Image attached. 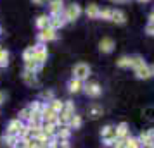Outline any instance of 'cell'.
Wrapping results in <instances>:
<instances>
[{
	"label": "cell",
	"mask_w": 154,
	"mask_h": 148,
	"mask_svg": "<svg viewBox=\"0 0 154 148\" xmlns=\"http://www.w3.org/2000/svg\"><path fill=\"white\" fill-rule=\"evenodd\" d=\"M82 12H83V10H82V7H80L78 4H69V5L64 7L63 16H64V19H66V22H73L82 16Z\"/></svg>",
	"instance_id": "obj_5"
},
{
	"label": "cell",
	"mask_w": 154,
	"mask_h": 148,
	"mask_svg": "<svg viewBox=\"0 0 154 148\" xmlns=\"http://www.w3.org/2000/svg\"><path fill=\"white\" fill-rule=\"evenodd\" d=\"M57 115H59V112H56L54 109H50L49 105H45V109H43V112H42L43 122H56L57 124Z\"/></svg>",
	"instance_id": "obj_16"
},
{
	"label": "cell",
	"mask_w": 154,
	"mask_h": 148,
	"mask_svg": "<svg viewBox=\"0 0 154 148\" xmlns=\"http://www.w3.org/2000/svg\"><path fill=\"white\" fill-rule=\"evenodd\" d=\"M99 50H100L102 54H111L112 50H114V40L109 38V36H104V38L99 42Z\"/></svg>",
	"instance_id": "obj_13"
},
{
	"label": "cell",
	"mask_w": 154,
	"mask_h": 148,
	"mask_svg": "<svg viewBox=\"0 0 154 148\" xmlns=\"http://www.w3.org/2000/svg\"><path fill=\"white\" fill-rule=\"evenodd\" d=\"M142 62H146V60H144L140 55H132V69H135V67L140 65Z\"/></svg>",
	"instance_id": "obj_37"
},
{
	"label": "cell",
	"mask_w": 154,
	"mask_h": 148,
	"mask_svg": "<svg viewBox=\"0 0 154 148\" xmlns=\"http://www.w3.org/2000/svg\"><path fill=\"white\" fill-rule=\"evenodd\" d=\"M47 59H49V52H47L45 43H38V45H35V60L36 62L42 64V65H45Z\"/></svg>",
	"instance_id": "obj_7"
},
{
	"label": "cell",
	"mask_w": 154,
	"mask_h": 148,
	"mask_svg": "<svg viewBox=\"0 0 154 148\" xmlns=\"http://www.w3.org/2000/svg\"><path fill=\"white\" fill-rule=\"evenodd\" d=\"M83 91L87 93V97H90V98H99V97L102 95V88H100L99 83L92 81V83H85L83 85Z\"/></svg>",
	"instance_id": "obj_6"
},
{
	"label": "cell",
	"mask_w": 154,
	"mask_h": 148,
	"mask_svg": "<svg viewBox=\"0 0 154 148\" xmlns=\"http://www.w3.org/2000/svg\"><path fill=\"white\" fill-rule=\"evenodd\" d=\"M35 24H36V28H38V29L49 28V16H47V14L38 16V17H36V21H35Z\"/></svg>",
	"instance_id": "obj_27"
},
{
	"label": "cell",
	"mask_w": 154,
	"mask_h": 148,
	"mask_svg": "<svg viewBox=\"0 0 154 148\" xmlns=\"http://www.w3.org/2000/svg\"><path fill=\"white\" fill-rule=\"evenodd\" d=\"M149 21H154V10L151 12V14H149Z\"/></svg>",
	"instance_id": "obj_44"
},
{
	"label": "cell",
	"mask_w": 154,
	"mask_h": 148,
	"mask_svg": "<svg viewBox=\"0 0 154 148\" xmlns=\"http://www.w3.org/2000/svg\"><path fill=\"white\" fill-rule=\"evenodd\" d=\"M130 136V127L126 122H119L116 126V140H126Z\"/></svg>",
	"instance_id": "obj_17"
},
{
	"label": "cell",
	"mask_w": 154,
	"mask_h": 148,
	"mask_svg": "<svg viewBox=\"0 0 154 148\" xmlns=\"http://www.w3.org/2000/svg\"><path fill=\"white\" fill-rule=\"evenodd\" d=\"M52 98H56L52 90H43V91L40 93V100H42V102H50Z\"/></svg>",
	"instance_id": "obj_34"
},
{
	"label": "cell",
	"mask_w": 154,
	"mask_h": 148,
	"mask_svg": "<svg viewBox=\"0 0 154 148\" xmlns=\"http://www.w3.org/2000/svg\"><path fill=\"white\" fill-rule=\"evenodd\" d=\"M9 64V52L0 47V67H7Z\"/></svg>",
	"instance_id": "obj_30"
},
{
	"label": "cell",
	"mask_w": 154,
	"mask_h": 148,
	"mask_svg": "<svg viewBox=\"0 0 154 148\" xmlns=\"http://www.w3.org/2000/svg\"><path fill=\"white\" fill-rule=\"evenodd\" d=\"M49 12H50V16H59V14H63L64 12V5L63 4V0H50L49 4Z\"/></svg>",
	"instance_id": "obj_12"
},
{
	"label": "cell",
	"mask_w": 154,
	"mask_h": 148,
	"mask_svg": "<svg viewBox=\"0 0 154 148\" xmlns=\"http://www.w3.org/2000/svg\"><path fill=\"white\" fill-rule=\"evenodd\" d=\"M57 40V31L52 28H45V29H40L38 33V42L40 43H49V42H54Z\"/></svg>",
	"instance_id": "obj_9"
},
{
	"label": "cell",
	"mask_w": 154,
	"mask_h": 148,
	"mask_svg": "<svg viewBox=\"0 0 154 148\" xmlns=\"http://www.w3.org/2000/svg\"><path fill=\"white\" fill-rule=\"evenodd\" d=\"M2 140H4V145H5L7 148H14L16 145H17V141L21 140V138H19V136H11V134H4V138H2Z\"/></svg>",
	"instance_id": "obj_25"
},
{
	"label": "cell",
	"mask_w": 154,
	"mask_h": 148,
	"mask_svg": "<svg viewBox=\"0 0 154 148\" xmlns=\"http://www.w3.org/2000/svg\"><path fill=\"white\" fill-rule=\"evenodd\" d=\"M76 114V110H75V102H71V100H64V107L63 110L59 112V115H57V124L59 126H68V122H69V119Z\"/></svg>",
	"instance_id": "obj_1"
},
{
	"label": "cell",
	"mask_w": 154,
	"mask_h": 148,
	"mask_svg": "<svg viewBox=\"0 0 154 148\" xmlns=\"http://www.w3.org/2000/svg\"><path fill=\"white\" fill-rule=\"evenodd\" d=\"M85 14L88 19H99V14H100V7L97 4H88L87 9H85Z\"/></svg>",
	"instance_id": "obj_19"
},
{
	"label": "cell",
	"mask_w": 154,
	"mask_h": 148,
	"mask_svg": "<svg viewBox=\"0 0 154 148\" xmlns=\"http://www.w3.org/2000/svg\"><path fill=\"white\" fill-rule=\"evenodd\" d=\"M24 141H26V148H45L40 143L38 138H28V140H24Z\"/></svg>",
	"instance_id": "obj_31"
},
{
	"label": "cell",
	"mask_w": 154,
	"mask_h": 148,
	"mask_svg": "<svg viewBox=\"0 0 154 148\" xmlns=\"http://www.w3.org/2000/svg\"><path fill=\"white\" fill-rule=\"evenodd\" d=\"M112 17V9H100V14H99V19H102V21H111Z\"/></svg>",
	"instance_id": "obj_33"
},
{
	"label": "cell",
	"mask_w": 154,
	"mask_h": 148,
	"mask_svg": "<svg viewBox=\"0 0 154 148\" xmlns=\"http://www.w3.org/2000/svg\"><path fill=\"white\" fill-rule=\"evenodd\" d=\"M111 21L114 24H125L126 22V14L123 10H119V9H112V17Z\"/></svg>",
	"instance_id": "obj_20"
},
{
	"label": "cell",
	"mask_w": 154,
	"mask_h": 148,
	"mask_svg": "<svg viewBox=\"0 0 154 148\" xmlns=\"http://www.w3.org/2000/svg\"><path fill=\"white\" fill-rule=\"evenodd\" d=\"M71 136V127L69 126H59L57 127V133H56V138L59 141H68Z\"/></svg>",
	"instance_id": "obj_18"
},
{
	"label": "cell",
	"mask_w": 154,
	"mask_h": 148,
	"mask_svg": "<svg viewBox=\"0 0 154 148\" xmlns=\"http://www.w3.org/2000/svg\"><path fill=\"white\" fill-rule=\"evenodd\" d=\"M116 65H118L119 69H130V67H132V57L130 55L119 57L118 60H116Z\"/></svg>",
	"instance_id": "obj_23"
},
{
	"label": "cell",
	"mask_w": 154,
	"mask_h": 148,
	"mask_svg": "<svg viewBox=\"0 0 154 148\" xmlns=\"http://www.w3.org/2000/svg\"><path fill=\"white\" fill-rule=\"evenodd\" d=\"M82 124H83V119H82V115H78V114H75L69 119V122H68V126H69L71 129H80Z\"/></svg>",
	"instance_id": "obj_26"
},
{
	"label": "cell",
	"mask_w": 154,
	"mask_h": 148,
	"mask_svg": "<svg viewBox=\"0 0 154 148\" xmlns=\"http://www.w3.org/2000/svg\"><path fill=\"white\" fill-rule=\"evenodd\" d=\"M21 78H23V83L24 85H28V86H36L38 85V78H36V72H31V71H23V74H21Z\"/></svg>",
	"instance_id": "obj_15"
},
{
	"label": "cell",
	"mask_w": 154,
	"mask_h": 148,
	"mask_svg": "<svg viewBox=\"0 0 154 148\" xmlns=\"http://www.w3.org/2000/svg\"><path fill=\"white\" fill-rule=\"evenodd\" d=\"M146 33L149 36H154V21H149L146 26Z\"/></svg>",
	"instance_id": "obj_38"
},
{
	"label": "cell",
	"mask_w": 154,
	"mask_h": 148,
	"mask_svg": "<svg viewBox=\"0 0 154 148\" xmlns=\"http://www.w3.org/2000/svg\"><path fill=\"white\" fill-rule=\"evenodd\" d=\"M47 105H49L50 109H54L56 112H61V110H63V107H64V102H63V100H59V98H52Z\"/></svg>",
	"instance_id": "obj_28"
},
{
	"label": "cell",
	"mask_w": 154,
	"mask_h": 148,
	"mask_svg": "<svg viewBox=\"0 0 154 148\" xmlns=\"http://www.w3.org/2000/svg\"><path fill=\"white\" fill-rule=\"evenodd\" d=\"M102 114H104L102 105H99V103H92V105L88 107V115H90L92 119H99Z\"/></svg>",
	"instance_id": "obj_21"
},
{
	"label": "cell",
	"mask_w": 154,
	"mask_h": 148,
	"mask_svg": "<svg viewBox=\"0 0 154 148\" xmlns=\"http://www.w3.org/2000/svg\"><path fill=\"white\" fill-rule=\"evenodd\" d=\"M29 115H31V109H29V105H28V107H24L21 112H19V119L26 122V120L29 119Z\"/></svg>",
	"instance_id": "obj_35"
},
{
	"label": "cell",
	"mask_w": 154,
	"mask_h": 148,
	"mask_svg": "<svg viewBox=\"0 0 154 148\" xmlns=\"http://www.w3.org/2000/svg\"><path fill=\"white\" fill-rule=\"evenodd\" d=\"M111 4H128L130 0H109Z\"/></svg>",
	"instance_id": "obj_43"
},
{
	"label": "cell",
	"mask_w": 154,
	"mask_h": 148,
	"mask_svg": "<svg viewBox=\"0 0 154 148\" xmlns=\"http://www.w3.org/2000/svg\"><path fill=\"white\" fill-rule=\"evenodd\" d=\"M137 2H140V4H147V2H151V0H137Z\"/></svg>",
	"instance_id": "obj_45"
},
{
	"label": "cell",
	"mask_w": 154,
	"mask_h": 148,
	"mask_svg": "<svg viewBox=\"0 0 154 148\" xmlns=\"http://www.w3.org/2000/svg\"><path fill=\"white\" fill-rule=\"evenodd\" d=\"M137 140H139V143H140V147L142 148H147V147H151L154 141H152V138L149 136V133L147 131H144V133H140L139 136H137Z\"/></svg>",
	"instance_id": "obj_22"
},
{
	"label": "cell",
	"mask_w": 154,
	"mask_h": 148,
	"mask_svg": "<svg viewBox=\"0 0 154 148\" xmlns=\"http://www.w3.org/2000/svg\"><path fill=\"white\" fill-rule=\"evenodd\" d=\"M123 141H125L126 148H142V147H140V143H139V140H137V138H133V136H128V138L123 140Z\"/></svg>",
	"instance_id": "obj_32"
},
{
	"label": "cell",
	"mask_w": 154,
	"mask_h": 148,
	"mask_svg": "<svg viewBox=\"0 0 154 148\" xmlns=\"http://www.w3.org/2000/svg\"><path fill=\"white\" fill-rule=\"evenodd\" d=\"M151 72H152V76H154V65H151Z\"/></svg>",
	"instance_id": "obj_46"
},
{
	"label": "cell",
	"mask_w": 154,
	"mask_h": 148,
	"mask_svg": "<svg viewBox=\"0 0 154 148\" xmlns=\"http://www.w3.org/2000/svg\"><path fill=\"white\" fill-rule=\"evenodd\" d=\"M57 127H59V124H56V122H42V134L45 138L52 140V138H56Z\"/></svg>",
	"instance_id": "obj_10"
},
{
	"label": "cell",
	"mask_w": 154,
	"mask_h": 148,
	"mask_svg": "<svg viewBox=\"0 0 154 148\" xmlns=\"http://www.w3.org/2000/svg\"><path fill=\"white\" fill-rule=\"evenodd\" d=\"M100 138H102V145L107 148H111L116 141V126L112 124H107L100 129Z\"/></svg>",
	"instance_id": "obj_3"
},
{
	"label": "cell",
	"mask_w": 154,
	"mask_h": 148,
	"mask_svg": "<svg viewBox=\"0 0 154 148\" xmlns=\"http://www.w3.org/2000/svg\"><path fill=\"white\" fill-rule=\"evenodd\" d=\"M147 148H154V143H152V145H151V147H147Z\"/></svg>",
	"instance_id": "obj_47"
},
{
	"label": "cell",
	"mask_w": 154,
	"mask_h": 148,
	"mask_svg": "<svg viewBox=\"0 0 154 148\" xmlns=\"http://www.w3.org/2000/svg\"><path fill=\"white\" fill-rule=\"evenodd\" d=\"M5 98H7V95H5L4 91H0V105H2L4 102H5Z\"/></svg>",
	"instance_id": "obj_42"
},
{
	"label": "cell",
	"mask_w": 154,
	"mask_h": 148,
	"mask_svg": "<svg viewBox=\"0 0 154 148\" xmlns=\"http://www.w3.org/2000/svg\"><path fill=\"white\" fill-rule=\"evenodd\" d=\"M111 148H126V145H125V141H123V140H116Z\"/></svg>",
	"instance_id": "obj_39"
},
{
	"label": "cell",
	"mask_w": 154,
	"mask_h": 148,
	"mask_svg": "<svg viewBox=\"0 0 154 148\" xmlns=\"http://www.w3.org/2000/svg\"><path fill=\"white\" fill-rule=\"evenodd\" d=\"M5 134L19 136L21 140H24V134H26V124H24V120H21L19 117H17V119H12L9 122L7 129H5Z\"/></svg>",
	"instance_id": "obj_2"
},
{
	"label": "cell",
	"mask_w": 154,
	"mask_h": 148,
	"mask_svg": "<svg viewBox=\"0 0 154 148\" xmlns=\"http://www.w3.org/2000/svg\"><path fill=\"white\" fill-rule=\"evenodd\" d=\"M31 2H33L35 5H47L50 0H31Z\"/></svg>",
	"instance_id": "obj_40"
},
{
	"label": "cell",
	"mask_w": 154,
	"mask_h": 148,
	"mask_svg": "<svg viewBox=\"0 0 154 148\" xmlns=\"http://www.w3.org/2000/svg\"><path fill=\"white\" fill-rule=\"evenodd\" d=\"M23 60H24V62L35 60V47H28V48L23 52Z\"/></svg>",
	"instance_id": "obj_29"
},
{
	"label": "cell",
	"mask_w": 154,
	"mask_h": 148,
	"mask_svg": "<svg viewBox=\"0 0 154 148\" xmlns=\"http://www.w3.org/2000/svg\"><path fill=\"white\" fill-rule=\"evenodd\" d=\"M90 72H92V69L87 62H78L73 65V78H76V79L87 81L88 76H90Z\"/></svg>",
	"instance_id": "obj_4"
},
{
	"label": "cell",
	"mask_w": 154,
	"mask_h": 148,
	"mask_svg": "<svg viewBox=\"0 0 154 148\" xmlns=\"http://www.w3.org/2000/svg\"><path fill=\"white\" fill-rule=\"evenodd\" d=\"M14 148H26V141H24V140H19V141H17V145H16Z\"/></svg>",
	"instance_id": "obj_41"
},
{
	"label": "cell",
	"mask_w": 154,
	"mask_h": 148,
	"mask_svg": "<svg viewBox=\"0 0 154 148\" xmlns=\"http://www.w3.org/2000/svg\"><path fill=\"white\" fill-rule=\"evenodd\" d=\"M0 33H2V29H0Z\"/></svg>",
	"instance_id": "obj_48"
},
{
	"label": "cell",
	"mask_w": 154,
	"mask_h": 148,
	"mask_svg": "<svg viewBox=\"0 0 154 148\" xmlns=\"http://www.w3.org/2000/svg\"><path fill=\"white\" fill-rule=\"evenodd\" d=\"M133 74H135V78L137 79H149L152 76V72H151V65L146 62H142L140 65H137L135 69H133Z\"/></svg>",
	"instance_id": "obj_8"
},
{
	"label": "cell",
	"mask_w": 154,
	"mask_h": 148,
	"mask_svg": "<svg viewBox=\"0 0 154 148\" xmlns=\"http://www.w3.org/2000/svg\"><path fill=\"white\" fill-rule=\"evenodd\" d=\"M24 69L26 71H31V72H40V71L43 69V65L42 64H38L36 60H28V62H24Z\"/></svg>",
	"instance_id": "obj_24"
},
{
	"label": "cell",
	"mask_w": 154,
	"mask_h": 148,
	"mask_svg": "<svg viewBox=\"0 0 154 148\" xmlns=\"http://www.w3.org/2000/svg\"><path fill=\"white\" fill-rule=\"evenodd\" d=\"M64 26H66V19H64L63 14H59V16H49V28L59 31V29L64 28Z\"/></svg>",
	"instance_id": "obj_11"
},
{
	"label": "cell",
	"mask_w": 154,
	"mask_h": 148,
	"mask_svg": "<svg viewBox=\"0 0 154 148\" xmlns=\"http://www.w3.org/2000/svg\"><path fill=\"white\" fill-rule=\"evenodd\" d=\"M144 115H146V120L152 122L154 120V107H146L144 109Z\"/></svg>",
	"instance_id": "obj_36"
},
{
	"label": "cell",
	"mask_w": 154,
	"mask_h": 148,
	"mask_svg": "<svg viewBox=\"0 0 154 148\" xmlns=\"http://www.w3.org/2000/svg\"><path fill=\"white\" fill-rule=\"evenodd\" d=\"M83 85L85 81H82V79H76V78H71L69 81H68V90H69V93H82L83 91Z\"/></svg>",
	"instance_id": "obj_14"
}]
</instances>
